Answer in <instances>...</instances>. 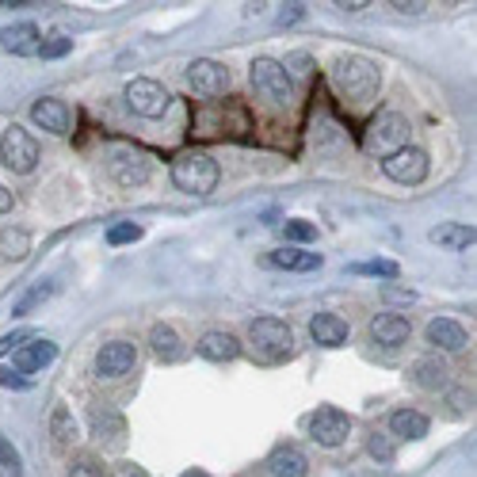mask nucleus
Here are the masks:
<instances>
[{
	"instance_id": "24",
	"label": "nucleus",
	"mask_w": 477,
	"mask_h": 477,
	"mask_svg": "<svg viewBox=\"0 0 477 477\" xmlns=\"http://www.w3.org/2000/svg\"><path fill=\"white\" fill-rule=\"evenodd\" d=\"M390 435L416 443V439L428 435V416L420 413V409H409V405H405V409H394V413H390Z\"/></svg>"
},
{
	"instance_id": "2",
	"label": "nucleus",
	"mask_w": 477,
	"mask_h": 477,
	"mask_svg": "<svg viewBox=\"0 0 477 477\" xmlns=\"http://www.w3.org/2000/svg\"><path fill=\"white\" fill-rule=\"evenodd\" d=\"M248 352L256 363H283L295 352V333L279 317H256L248 325Z\"/></svg>"
},
{
	"instance_id": "39",
	"label": "nucleus",
	"mask_w": 477,
	"mask_h": 477,
	"mask_svg": "<svg viewBox=\"0 0 477 477\" xmlns=\"http://www.w3.org/2000/svg\"><path fill=\"white\" fill-rule=\"evenodd\" d=\"M283 69H287V77H290V73H298V77H306V73H309V58H306V54H290Z\"/></svg>"
},
{
	"instance_id": "8",
	"label": "nucleus",
	"mask_w": 477,
	"mask_h": 477,
	"mask_svg": "<svg viewBox=\"0 0 477 477\" xmlns=\"http://www.w3.org/2000/svg\"><path fill=\"white\" fill-rule=\"evenodd\" d=\"M188 88L195 92V96H207V100H214V96H226L229 92V84H233V77H229V69L222 65V62H214V58H195L191 65H188Z\"/></svg>"
},
{
	"instance_id": "43",
	"label": "nucleus",
	"mask_w": 477,
	"mask_h": 477,
	"mask_svg": "<svg viewBox=\"0 0 477 477\" xmlns=\"http://www.w3.org/2000/svg\"><path fill=\"white\" fill-rule=\"evenodd\" d=\"M336 8H340V12H363L366 5H363V0H340Z\"/></svg>"
},
{
	"instance_id": "26",
	"label": "nucleus",
	"mask_w": 477,
	"mask_h": 477,
	"mask_svg": "<svg viewBox=\"0 0 477 477\" xmlns=\"http://www.w3.org/2000/svg\"><path fill=\"white\" fill-rule=\"evenodd\" d=\"M150 344H153V355L161 363H180L183 355H188V347H183L180 333H176V328H169V325H153Z\"/></svg>"
},
{
	"instance_id": "14",
	"label": "nucleus",
	"mask_w": 477,
	"mask_h": 477,
	"mask_svg": "<svg viewBox=\"0 0 477 477\" xmlns=\"http://www.w3.org/2000/svg\"><path fill=\"white\" fill-rule=\"evenodd\" d=\"M54 359H58V344L54 340H31L24 347H15L12 352V371L15 375H34V371H43V366H50Z\"/></svg>"
},
{
	"instance_id": "6",
	"label": "nucleus",
	"mask_w": 477,
	"mask_h": 477,
	"mask_svg": "<svg viewBox=\"0 0 477 477\" xmlns=\"http://www.w3.org/2000/svg\"><path fill=\"white\" fill-rule=\"evenodd\" d=\"M0 161H5V169L27 176V172H34V164H39V141H34L24 126L12 122L8 131L0 134Z\"/></svg>"
},
{
	"instance_id": "9",
	"label": "nucleus",
	"mask_w": 477,
	"mask_h": 477,
	"mask_svg": "<svg viewBox=\"0 0 477 477\" xmlns=\"http://www.w3.org/2000/svg\"><path fill=\"white\" fill-rule=\"evenodd\" d=\"M107 172H112V180L119 183V188H141V183L150 180L153 164H150V157H145L141 150L122 145V150H115L112 161H107Z\"/></svg>"
},
{
	"instance_id": "20",
	"label": "nucleus",
	"mask_w": 477,
	"mask_h": 477,
	"mask_svg": "<svg viewBox=\"0 0 477 477\" xmlns=\"http://www.w3.org/2000/svg\"><path fill=\"white\" fill-rule=\"evenodd\" d=\"M92 435H96L107 451H122L126 447V420L112 409H103L92 416Z\"/></svg>"
},
{
	"instance_id": "25",
	"label": "nucleus",
	"mask_w": 477,
	"mask_h": 477,
	"mask_svg": "<svg viewBox=\"0 0 477 477\" xmlns=\"http://www.w3.org/2000/svg\"><path fill=\"white\" fill-rule=\"evenodd\" d=\"M268 470H271V477H306V473H309V462H306V454H302L298 447L283 443V447L271 451Z\"/></svg>"
},
{
	"instance_id": "22",
	"label": "nucleus",
	"mask_w": 477,
	"mask_h": 477,
	"mask_svg": "<svg viewBox=\"0 0 477 477\" xmlns=\"http://www.w3.org/2000/svg\"><path fill=\"white\" fill-rule=\"evenodd\" d=\"M268 268H283V271H317L325 260L321 252H302V248H275L264 256Z\"/></svg>"
},
{
	"instance_id": "16",
	"label": "nucleus",
	"mask_w": 477,
	"mask_h": 477,
	"mask_svg": "<svg viewBox=\"0 0 477 477\" xmlns=\"http://www.w3.org/2000/svg\"><path fill=\"white\" fill-rule=\"evenodd\" d=\"M195 347H199V355L210 359V363H233L237 355H241V340H237L233 333H222V328L203 333V340H199Z\"/></svg>"
},
{
	"instance_id": "4",
	"label": "nucleus",
	"mask_w": 477,
	"mask_h": 477,
	"mask_svg": "<svg viewBox=\"0 0 477 477\" xmlns=\"http://www.w3.org/2000/svg\"><path fill=\"white\" fill-rule=\"evenodd\" d=\"M172 183H176L180 191H188V195H210L218 188V164H214V157L195 153V150L180 153L172 161Z\"/></svg>"
},
{
	"instance_id": "30",
	"label": "nucleus",
	"mask_w": 477,
	"mask_h": 477,
	"mask_svg": "<svg viewBox=\"0 0 477 477\" xmlns=\"http://www.w3.org/2000/svg\"><path fill=\"white\" fill-rule=\"evenodd\" d=\"M352 275H375V279H397L401 268L394 260H363V264H352L347 268Z\"/></svg>"
},
{
	"instance_id": "18",
	"label": "nucleus",
	"mask_w": 477,
	"mask_h": 477,
	"mask_svg": "<svg viewBox=\"0 0 477 477\" xmlns=\"http://www.w3.org/2000/svg\"><path fill=\"white\" fill-rule=\"evenodd\" d=\"M409 333H413V325H409V317H401V314H378L371 321V340L382 344V347H401L409 340Z\"/></svg>"
},
{
	"instance_id": "27",
	"label": "nucleus",
	"mask_w": 477,
	"mask_h": 477,
	"mask_svg": "<svg viewBox=\"0 0 477 477\" xmlns=\"http://www.w3.org/2000/svg\"><path fill=\"white\" fill-rule=\"evenodd\" d=\"M54 290H58V283L54 279H43V283H34L27 295H20L15 298V306H12V317H27V314H34L39 306H46L50 298H54Z\"/></svg>"
},
{
	"instance_id": "37",
	"label": "nucleus",
	"mask_w": 477,
	"mask_h": 477,
	"mask_svg": "<svg viewBox=\"0 0 477 477\" xmlns=\"http://www.w3.org/2000/svg\"><path fill=\"white\" fill-rule=\"evenodd\" d=\"M27 340H34V333H31V328H15V333L0 336V355H8V352H15V347H24Z\"/></svg>"
},
{
	"instance_id": "10",
	"label": "nucleus",
	"mask_w": 477,
	"mask_h": 477,
	"mask_svg": "<svg viewBox=\"0 0 477 477\" xmlns=\"http://www.w3.org/2000/svg\"><path fill=\"white\" fill-rule=\"evenodd\" d=\"M382 172H386L394 183H405V188H413V183H424V176H428V153L416 150V145H405V150H397L394 157L382 161Z\"/></svg>"
},
{
	"instance_id": "36",
	"label": "nucleus",
	"mask_w": 477,
	"mask_h": 477,
	"mask_svg": "<svg viewBox=\"0 0 477 477\" xmlns=\"http://www.w3.org/2000/svg\"><path fill=\"white\" fill-rule=\"evenodd\" d=\"M69 477H107V473L92 454H77L73 458V466H69Z\"/></svg>"
},
{
	"instance_id": "42",
	"label": "nucleus",
	"mask_w": 477,
	"mask_h": 477,
	"mask_svg": "<svg viewBox=\"0 0 477 477\" xmlns=\"http://www.w3.org/2000/svg\"><path fill=\"white\" fill-rule=\"evenodd\" d=\"M15 207V199H12V191L5 188V183H0V214H8Z\"/></svg>"
},
{
	"instance_id": "3",
	"label": "nucleus",
	"mask_w": 477,
	"mask_h": 477,
	"mask_svg": "<svg viewBox=\"0 0 477 477\" xmlns=\"http://www.w3.org/2000/svg\"><path fill=\"white\" fill-rule=\"evenodd\" d=\"M409 134H413V126H409L405 115H401V112H382V115L371 119V126L363 131V153L386 161V157H394L397 150H405Z\"/></svg>"
},
{
	"instance_id": "32",
	"label": "nucleus",
	"mask_w": 477,
	"mask_h": 477,
	"mask_svg": "<svg viewBox=\"0 0 477 477\" xmlns=\"http://www.w3.org/2000/svg\"><path fill=\"white\" fill-rule=\"evenodd\" d=\"M283 237H287V241L306 245V241H314V237H317V226L306 222V218H290V222H283Z\"/></svg>"
},
{
	"instance_id": "17",
	"label": "nucleus",
	"mask_w": 477,
	"mask_h": 477,
	"mask_svg": "<svg viewBox=\"0 0 477 477\" xmlns=\"http://www.w3.org/2000/svg\"><path fill=\"white\" fill-rule=\"evenodd\" d=\"M409 378H413V386H416V390L435 394V390H447L451 371H447V363L439 359V355H428V359H416V363H413Z\"/></svg>"
},
{
	"instance_id": "11",
	"label": "nucleus",
	"mask_w": 477,
	"mask_h": 477,
	"mask_svg": "<svg viewBox=\"0 0 477 477\" xmlns=\"http://www.w3.org/2000/svg\"><path fill=\"white\" fill-rule=\"evenodd\" d=\"M309 435H314L321 447H340L344 439L352 435V416L336 405H325L309 416Z\"/></svg>"
},
{
	"instance_id": "29",
	"label": "nucleus",
	"mask_w": 477,
	"mask_h": 477,
	"mask_svg": "<svg viewBox=\"0 0 477 477\" xmlns=\"http://www.w3.org/2000/svg\"><path fill=\"white\" fill-rule=\"evenodd\" d=\"M0 252H5L8 260H24V256L31 252L27 229H5V233H0Z\"/></svg>"
},
{
	"instance_id": "38",
	"label": "nucleus",
	"mask_w": 477,
	"mask_h": 477,
	"mask_svg": "<svg viewBox=\"0 0 477 477\" xmlns=\"http://www.w3.org/2000/svg\"><path fill=\"white\" fill-rule=\"evenodd\" d=\"M0 386H8V390H27V386H31V378L15 375L12 366H0Z\"/></svg>"
},
{
	"instance_id": "33",
	"label": "nucleus",
	"mask_w": 477,
	"mask_h": 477,
	"mask_svg": "<svg viewBox=\"0 0 477 477\" xmlns=\"http://www.w3.org/2000/svg\"><path fill=\"white\" fill-rule=\"evenodd\" d=\"M366 451H371L378 462H394V454H397V447H394V439L386 435V432H375L371 439H366Z\"/></svg>"
},
{
	"instance_id": "34",
	"label": "nucleus",
	"mask_w": 477,
	"mask_h": 477,
	"mask_svg": "<svg viewBox=\"0 0 477 477\" xmlns=\"http://www.w3.org/2000/svg\"><path fill=\"white\" fill-rule=\"evenodd\" d=\"M69 50H73V39H65V34H50V39L39 43V58L54 62V58H65Z\"/></svg>"
},
{
	"instance_id": "15",
	"label": "nucleus",
	"mask_w": 477,
	"mask_h": 477,
	"mask_svg": "<svg viewBox=\"0 0 477 477\" xmlns=\"http://www.w3.org/2000/svg\"><path fill=\"white\" fill-rule=\"evenodd\" d=\"M43 34L34 24H12V27H0V50L15 54V58H34L39 54Z\"/></svg>"
},
{
	"instance_id": "1",
	"label": "nucleus",
	"mask_w": 477,
	"mask_h": 477,
	"mask_svg": "<svg viewBox=\"0 0 477 477\" xmlns=\"http://www.w3.org/2000/svg\"><path fill=\"white\" fill-rule=\"evenodd\" d=\"M378 84H382V73L371 58H363V54H344V58L333 62V88L340 100L366 103L378 96Z\"/></svg>"
},
{
	"instance_id": "41",
	"label": "nucleus",
	"mask_w": 477,
	"mask_h": 477,
	"mask_svg": "<svg viewBox=\"0 0 477 477\" xmlns=\"http://www.w3.org/2000/svg\"><path fill=\"white\" fill-rule=\"evenodd\" d=\"M295 20H302V5H287V8L279 12V24L287 27V24H295Z\"/></svg>"
},
{
	"instance_id": "5",
	"label": "nucleus",
	"mask_w": 477,
	"mask_h": 477,
	"mask_svg": "<svg viewBox=\"0 0 477 477\" xmlns=\"http://www.w3.org/2000/svg\"><path fill=\"white\" fill-rule=\"evenodd\" d=\"M248 84H252L256 96L275 103V107H287L295 100V84H290L283 62H275V58H256L248 65Z\"/></svg>"
},
{
	"instance_id": "12",
	"label": "nucleus",
	"mask_w": 477,
	"mask_h": 477,
	"mask_svg": "<svg viewBox=\"0 0 477 477\" xmlns=\"http://www.w3.org/2000/svg\"><path fill=\"white\" fill-rule=\"evenodd\" d=\"M134 363H138V347L131 340H112L96 352V375L100 378H122V375L134 371Z\"/></svg>"
},
{
	"instance_id": "21",
	"label": "nucleus",
	"mask_w": 477,
	"mask_h": 477,
	"mask_svg": "<svg viewBox=\"0 0 477 477\" xmlns=\"http://www.w3.org/2000/svg\"><path fill=\"white\" fill-rule=\"evenodd\" d=\"M347 321L340 317V314H317L314 321H309V336H314V344H321V347H340V344H347Z\"/></svg>"
},
{
	"instance_id": "28",
	"label": "nucleus",
	"mask_w": 477,
	"mask_h": 477,
	"mask_svg": "<svg viewBox=\"0 0 477 477\" xmlns=\"http://www.w3.org/2000/svg\"><path fill=\"white\" fill-rule=\"evenodd\" d=\"M50 435H54V447H73V439H77V420L65 405H54L50 413Z\"/></svg>"
},
{
	"instance_id": "31",
	"label": "nucleus",
	"mask_w": 477,
	"mask_h": 477,
	"mask_svg": "<svg viewBox=\"0 0 477 477\" xmlns=\"http://www.w3.org/2000/svg\"><path fill=\"white\" fill-rule=\"evenodd\" d=\"M0 477H24V462L20 451H15L5 435H0Z\"/></svg>"
},
{
	"instance_id": "23",
	"label": "nucleus",
	"mask_w": 477,
	"mask_h": 477,
	"mask_svg": "<svg viewBox=\"0 0 477 477\" xmlns=\"http://www.w3.org/2000/svg\"><path fill=\"white\" fill-rule=\"evenodd\" d=\"M428 237H432V245H439V248L462 252V248H470V245L477 241V229H473V226H462V222H439Z\"/></svg>"
},
{
	"instance_id": "19",
	"label": "nucleus",
	"mask_w": 477,
	"mask_h": 477,
	"mask_svg": "<svg viewBox=\"0 0 477 477\" xmlns=\"http://www.w3.org/2000/svg\"><path fill=\"white\" fill-rule=\"evenodd\" d=\"M428 344L439 347V352H462L470 340H466V328L458 325V321L435 317V321H428Z\"/></svg>"
},
{
	"instance_id": "40",
	"label": "nucleus",
	"mask_w": 477,
	"mask_h": 477,
	"mask_svg": "<svg viewBox=\"0 0 477 477\" xmlns=\"http://www.w3.org/2000/svg\"><path fill=\"white\" fill-rule=\"evenodd\" d=\"M401 15H420V12H424L428 5H420V0H413V5H409V0H397V5H394Z\"/></svg>"
},
{
	"instance_id": "7",
	"label": "nucleus",
	"mask_w": 477,
	"mask_h": 477,
	"mask_svg": "<svg viewBox=\"0 0 477 477\" xmlns=\"http://www.w3.org/2000/svg\"><path fill=\"white\" fill-rule=\"evenodd\" d=\"M126 103H131V112L141 115V119H161L172 107V96H169V88H164L161 81L134 77L131 84H126Z\"/></svg>"
},
{
	"instance_id": "44",
	"label": "nucleus",
	"mask_w": 477,
	"mask_h": 477,
	"mask_svg": "<svg viewBox=\"0 0 477 477\" xmlns=\"http://www.w3.org/2000/svg\"><path fill=\"white\" fill-rule=\"evenodd\" d=\"M183 477H210V473H203V470H188V473H183Z\"/></svg>"
},
{
	"instance_id": "35",
	"label": "nucleus",
	"mask_w": 477,
	"mask_h": 477,
	"mask_svg": "<svg viewBox=\"0 0 477 477\" xmlns=\"http://www.w3.org/2000/svg\"><path fill=\"white\" fill-rule=\"evenodd\" d=\"M141 237V226H134V222H119V226H112L107 229V245H131V241H138Z\"/></svg>"
},
{
	"instance_id": "13",
	"label": "nucleus",
	"mask_w": 477,
	"mask_h": 477,
	"mask_svg": "<svg viewBox=\"0 0 477 477\" xmlns=\"http://www.w3.org/2000/svg\"><path fill=\"white\" fill-rule=\"evenodd\" d=\"M31 119H34V126H43L46 134H58V138H65V134H69V126H73L69 103L58 100V96H43V100H34Z\"/></svg>"
}]
</instances>
